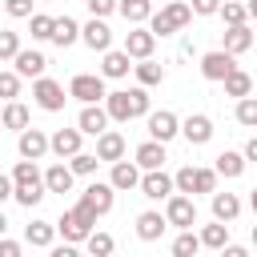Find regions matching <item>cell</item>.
<instances>
[{"mask_svg": "<svg viewBox=\"0 0 257 257\" xmlns=\"http://www.w3.org/2000/svg\"><path fill=\"white\" fill-rule=\"evenodd\" d=\"M104 108H108V120L149 116V92H145V84H137V88H120V92H104Z\"/></svg>", "mask_w": 257, "mask_h": 257, "instance_id": "obj_1", "label": "cell"}, {"mask_svg": "<svg viewBox=\"0 0 257 257\" xmlns=\"http://www.w3.org/2000/svg\"><path fill=\"white\" fill-rule=\"evenodd\" d=\"M56 229L64 233V241H68V245H80V241H84V237L96 229V213H92L84 201H76L72 209H64V213H60Z\"/></svg>", "mask_w": 257, "mask_h": 257, "instance_id": "obj_2", "label": "cell"}, {"mask_svg": "<svg viewBox=\"0 0 257 257\" xmlns=\"http://www.w3.org/2000/svg\"><path fill=\"white\" fill-rule=\"evenodd\" d=\"M189 20H193V8H189L185 0H169L161 12H153V16H149V32H153V36H169V32L185 28Z\"/></svg>", "mask_w": 257, "mask_h": 257, "instance_id": "obj_3", "label": "cell"}, {"mask_svg": "<svg viewBox=\"0 0 257 257\" xmlns=\"http://www.w3.org/2000/svg\"><path fill=\"white\" fill-rule=\"evenodd\" d=\"M173 189L177 193H213L217 189V169H193V165H185V169H177V177H173Z\"/></svg>", "mask_w": 257, "mask_h": 257, "instance_id": "obj_4", "label": "cell"}, {"mask_svg": "<svg viewBox=\"0 0 257 257\" xmlns=\"http://www.w3.org/2000/svg\"><path fill=\"white\" fill-rule=\"evenodd\" d=\"M165 221L177 225V229H193L197 225V205L189 193H169L165 197Z\"/></svg>", "mask_w": 257, "mask_h": 257, "instance_id": "obj_5", "label": "cell"}, {"mask_svg": "<svg viewBox=\"0 0 257 257\" xmlns=\"http://www.w3.org/2000/svg\"><path fill=\"white\" fill-rule=\"evenodd\" d=\"M32 100H36V108H44V112H60L68 96H64V84H56V80H48V76H36Z\"/></svg>", "mask_w": 257, "mask_h": 257, "instance_id": "obj_6", "label": "cell"}, {"mask_svg": "<svg viewBox=\"0 0 257 257\" xmlns=\"http://www.w3.org/2000/svg\"><path fill=\"white\" fill-rule=\"evenodd\" d=\"M68 96H76L80 104H96L104 96V76H92V72H76L72 84H68Z\"/></svg>", "mask_w": 257, "mask_h": 257, "instance_id": "obj_7", "label": "cell"}, {"mask_svg": "<svg viewBox=\"0 0 257 257\" xmlns=\"http://www.w3.org/2000/svg\"><path fill=\"white\" fill-rule=\"evenodd\" d=\"M141 197H149V201H165L169 193H177L173 189V177L165 173V169H145V177H141Z\"/></svg>", "mask_w": 257, "mask_h": 257, "instance_id": "obj_8", "label": "cell"}, {"mask_svg": "<svg viewBox=\"0 0 257 257\" xmlns=\"http://www.w3.org/2000/svg\"><path fill=\"white\" fill-rule=\"evenodd\" d=\"M153 48H157V36H153L149 28L133 24V28L124 32V52H128L133 60H145V56H153Z\"/></svg>", "mask_w": 257, "mask_h": 257, "instance_id": "obj_9", "label": "cell"}, {"mask_svg": "<svg viewBox=\"0 0 257 257\" xmlns=\"http://www.w3.org/2000/svg\"><path fill=\"white\" fill-rule=\"evenodd\" d=\"M233 68H237V64H233V52H225V48L201 56V76H205V80H225Z\"/></svg>", "mask_w": 257, "mask_h": 257, "instance_id": "obj_10", "label": "cell"}, {"mask_svg": "<svg viewBox=\"0 0 257 257\" xmlns=\"http://www.w3.org/2000/svg\"><path fill=\"white\" fill-rule=\"evenodd\" d=\"M181 133V120H177V112H169V108H161V112H149V137L153 141H173Z\"/></svg>", "mask_w": 257, "mask_h": 257, "instance_id": "obj_11", "label": "cell"}, {"mask_svg": "<svg viewBox=\"0 0 257 257\" xmlns=\"http://www.w3.org/2000/svg\"><path fill=\"white\" fill-rule=\"evenodd\" d=\"M80 201H84V205H88L96 217H104V213L112 209V201H116V189H112V185H100V181H92V185L80 193Z\"/></svg>", "mask_w": 257, "mask_h": 257, "instance_id": "obj_12", "label": "cell"}, {"mask_svg": "<svg viewBox=\"0 0 257 257\" xmlns=\"http://www.w3.org/2000/svg\"><path fill=\"white\" fill-rule=\"evenodd\" d=\"M80 40H84L92 52H104V48L112 44V28L104 24V16H92V20L80 28Z\"/></svg>", "mask_w": 257, "mask_h": 257, "instance_id": "obj_13", "label": "cell"}, {"mask_svg": "<svg viewBox=\"0 0 257 257\" xmlns=\"http://www.w3.org/2000/svg\"><path fill=\"white\" fill-rule=\"evenodd\" d=\"M181 133H185L189 145H209V141H213V120H209L205 112H193V116L181 120Z\"/></svg>", "mask_w": 257, "mask_h": 257, "instance_id": "obj_14", "label": "cell"}, {"mask_svg": "<svg viewBox=\"0 0 257 257\" xmlns=\"http://www.w3.org/2000/svg\"><path fill=\"white\" fill-rule=\"evenodd\" d=\"M76 128H80L84 137L104 133V128H108V108H100V104H84V108H80V116H76Z\"/></svg>", "mask_w": 257, "mask_h": 257, "instance_id": "obj_15", "label": "cell"}, {"mask_svg": "<svg viewBox=\"0 0 257 257\" xmlns=\"http://www.w3.org/2000/svg\"><path fill=\"white\" fill-rule=\"evenodd\" d=\"M80 137H84L80 128H56V133L48 137V149H52V153H56V157L64 161V157L80 153Z\"/></svg>", "mask_w": 257, "mask_h": 257, "instance_id": "obj_16", "label": "cell"}, {"mask_svg": "<svg viewBox=\"0 0 257 257\" xmlns=\"http://www.w3.org/2000/svg\"><path fill=\"white\" fill-rule=\"evenodd\" d=\"M20 157H28V161H40L44 153H48V137H44V128H20Z\"/></svg>", "mask_w": 257, "mask_h": 257, "instance_id": "obj_17", "label": "cell"}, {"mask_svg": "<svg viewBox=\"0 0 257 257\" xmlns=\"http://www.w3.org/2000/svg\"><path fill=\"white\" fill-rule=\"evenodd\" d=\"M108 185L120 189V193H124V189H137V185H141V169H137V161H124V157L112 161V177H108Z\"/></svg>", "mask_w": 257, "mask_h": 257, "instance_id": "obj_18", "label": "cell"}, {"mask_svg": "<svg viewBox=\"0 0 257 257\" xmlns=\"http://www.w3.org/2000/svg\"><path fill=\"white\" fill-rule=\"evenodd\" d=\"M225 52H233V56H241V52H249L253 48V32H249V24H225Z\"/></svg>", "mask_w": 257, "mask_h": 257, "instance_id": "obj_19", "label": "cell"}, {"mask_svg": "<svg viewBox=\"0 0 257 257\" xmlns=\"http://www.w3.org/2000/svg\"><path fill=\"white\" fill-rule=\"evenodd\" d=\"M96 157L100 161H120L124 157V137L120 133H112V128H104V133H96Z\"/></svg>", "mask_w": 257, "mask_h": 257, "instance_id": "obj_20", "label": "cell"}, {"mask_svg": "<svg viewBox=\"0 0 257 257\" xmlns=\"http://www.w3.org/2000/svg\"><path fill=\"white\" fill-rule=\"evenodd\" d=\"M137 169H165V141H145V145H137Z\"/></svg>", "mask_w": 257, "mask_h": 257, "instance_id": "obj_21", "label": "cell"}, {"mask_svg": "<svg viewBox=\"0 0 257 257\" xmlns=\"http://www.w3.org/2000/svg\"><path fill=\"white\" fill-rule=\"evenodd\" d=\"M56 48H68V44H76L80 40V24L72 20V16H56L52 20V36H48Z\"/></svg>", "mask_w": 257, "mask_h": 257, "instance_id": "obj_22", "label": "cell"}, {"mask_svg": "<svg viewBox=\"0 0 257 257\" xmlns=\"http://www.w3.org/2000/svg\"><path fill=\"white\" fill-rule=\"evenodd\" d=\"M12 60H16V72L20 76H44V68H48L44 52H36V48H20Z\"/></svg>", "mask_w": 257, "mask_h": 257, "instance_id": "obj_23", "label": "cell"}, {"mask_svg": "<svg viewBox=\"0 0 257 257\" xmlns=\"http://www.w3.org/2000/svg\"><path fill=\"white\" fill-rule=\"evenodd\" d=\"M133 56L120 48V52H112V48H104V60H100V76H108V80H120V76H128V64Z\"/></svg>", "mask_w": 257, "mask_h": 257, "instance_id": "obj_24", "label": "cell"}, {"mask_svg": "<svg viewBox=\"0 0 257 257\" xmlns=\"http://www.w3.org/2000/svg\"><path fill=\"white\" fill-rule=\"evenodd\" d=\"M72 177H76V173H72L64 161H56V165H48V173H44V189H48V193H68V189H72Z\"/></svg>", "mask_w": 257, "mask_h": 257, "instance_id": "obj_25", "label": "cell"}, {"mask_svg": "<svg viewBox=\"0 0 257 257\" xmlns=\"http://www.w3.org/2000/svg\"><path fill=\"white\" fill-rule=\"evenodd\" d=\"M165 229H169V221H165L161 213H153V209L137 217V237H141V241H161Z\"/></svg>", "mask_w": 257, "mask_h": 257, "instance_id": "obj_26", "label": "cell"}, {"mask_svg": "<svg viewBox=\"0 0 257 257\" xmlns=\"http://www.w3.org/2000/svg\"><path fill=\"white\" fill-rule=\"evenodd\" d=\"M237 213H241L237 193H217V189H213V217H217V221H237Z\"/></svg>", "mask_w": 257, "mask_h": 257, "instance_id": "obj_27", "label": "cell"}, {"mask_svg": "<svg viewBox=\"0 0 257 257\" xmlns=\"http://www.w3.org/2000/svg\"><path fill=\"white\" fill-rule=\"evenodd\" d=\"M52 237H56V225H52V221H32V225L24 229V241H28L32 249H48Z\"/></svg>", "mask_w": 257, "mask_h": 257, "instance_id": "obj_28", "label": "cell"}, {"mask_svg": "<svg viewBox=\"0 0 257 257\" xmlns=\"http://www.w3.org/2000/svg\"><path fill=\"white\" fill-rule=\"evenodd\" d=\"M197 237H201L205 249H225V241H229V221H217V217H213V225H205Z\"/></svg>", "mask_w": 257, "mask_h": 257, "instance_id": "obj_29", "label": "cell"}, {"mask_svg": "<svg viewBox=\"0 0 257 257\" xmlns=\"http://www.w3.org/2000/svg\"><path fill=\"white\" fill-rule=\"evenodd\" d=\"M245 173V153H233V149H225L221 157H217V177H241Z\"/></svg>", "mask_w": 257, "mask_h": 257, "instance_id": "obj_30", "label": "cell"}, {"mask_svg": "<svg viewBox=\"0 0 257 257\" xmlns=\"http://www.w3.org/2000/svg\"><path fill=\"white\" fill-rule=\"evenodd\" d=\"M12 185H44V173L36 169V161L20 157V161H16V169H12Z\"/></svg>", "mask_w": 257, "mask_h": 257, "instance_id": "obj_31", "label": "cell"}, {"mask_svg": "<svg viewBox=\"0 0 257 257\" xmlns=\"http://www.w3.org/2000/svg\"><path fill=\"white\" fill-rule=\"evenodd\" d=\"M116 8H120V16H124L128 24H145V20L153 16V0H120Z\"/></svg>", "mask_w": 257, "mask_h": 257, "instance_id": "obj_32", "label": "cell"}, {"mask_svg": "<svg viewBox=\"0 0 257 257\" xmlns=\"http://www.w3.org/2000/svg\"><path fill=\"white\" fill-rule=\"evenodd\" d=\"M221 84H225V96H249V92H253V76L241 72V68H233Z\"/></svg>", "mask_w": 257, "mask_h": 257, "instance_id": "obj_33", "label": "cell"}, {"mask_svg": "<svg viewBox=\"0 0 257 257\" xmlns=\"http://www.w3.org/2000/svg\"><path fill=\"white\" fill-rule=\"evenodd\" d=\"M0 124H4V128H16V133L28 128V108H24L20 100H8L4 112H0Z\"/></svg>", "mask_w": 257, "mask_h": 257, "instance_id": "obj_34", "label": "cell"}, {"mask_svg": "<svg viewBox=\"0 0 257 257\" xmlns=\"http://www.w3.org/2000/svg\"><path fill=\"white\" fill-rule=\"evenodd\" d=\"M133 72H137V80H141L145 88H153V84H161V80H165V68H161V64H153V56H145L141 64H133Z\"/></svg>", "mask_w": 257, "mask_h": 257, "instance_id": "obj_35", "label": "cell"}, {"mask_svg": "<svg viewBox=\"0 0 257 257\" xmlns=\"http://www.w3.org/2000/svg\"><path fill=\"white\" fill-rule=\"evenodd\" d=\"M96 165H100V157H96V153H72V157H68V169H72L76 177H92V173H96Z\"/></svg>", "mask_w": 257, "mask_h": 257, "instance_id": "obj_36", "label": "cell"}, {"mask_svg": "<svg viewBox=\"0 0 257 257\" xmlns=\"http://www.w3.org/2000/svg\"><path fill=\"white\" fill-rule=\"evenodd\" d=\"M44 193H48L44 185H12V197H16V201H20L24 209L40 205V201H44Z\"/></svg>", "mask_w": 257, "mask_h": 257, "instance_id": "obj_37", "label": "cell"}, {"mask_svg": "<svg viewBox=\"0 0 257 257\" xmlns=\"http://www.w3.org/2000/svg\"><path fill=\"white\" fill-rule=\"evenodd\" d=\"M237 124L245 128H257V96H237Z\"/></svg>", "mask_w": 257, "mask_h": 257, "instance_id": "obj_38", "label": "cell"}, {"mask_svg": "<svg viewBox=\"0 0 257 257\" xmlns=\"http://www.w3.org/2000/svg\"><path fill=\"white\" fill-rule=\"evenodd\" d=\"M217 12H221V20H225V24H245V20H249V12H245V4H241V0H221V8H217Z\"/></svg>", "mask_w": 257, "mask_h": 257, "instance_id": "obj_39", "label": "cell"}, {"mask_svg": "<svg viewBox=\"0 0 257 257\" xmlns=\"http://www.w3.org/2000/svg\"><path fill=\"white\" fill-rule=\"evenodd\" d=\"M84 245H88V253H92V257H108V253H112V245H116V241H112V237H108V233H96V229H92V233H88V237H84Z\"/></svg>", "mask_w": 257, "mask_h": 257, "instance_id": "obj_40", "label": "cell"}, {"mask_svg": "<svg viewBox=\"0 0 257 257\" xmlns=\"http://www.w3.org/2000/svg\"><path fill=\"white\" fill-rule=\"evenodd\" d=\"M197 249H201V237H197L193 229H181V237L173 241V253H177V257H193Z\"/></svg>", "mask_w": 257, "mask_h": 257, "instance_id": "obj_41", "label": "cell"}, {"mask_svg": "<svg viewBox=\"0 0 257 257\" xmlns=\"http://www.w3.org/2000/svg\"><path fill=\"white\" fill-rule=\"evenodd\" d=\"M52 20H56V16L32 12V16H28V24H32V40H48V36H52Z\"/></svg>", "mask_w": 257, "mask_h": 257, "instance_id": "obj_42", "label": "cell"}, {"mask_svg": "<svg viewBox=\"0 0 257 257\" xmlns=\"http://www.w3.org/2000/svg\"><path fill=\"white\" fill-rule=\"evenodd\" d=\"M20 52V36L12 28H0V60H12Z\"/></svg>", "mask_w": 257, "mask_h": 257, "instance_id": "obj_43", "label": "cell"}, {"mask_svg": "<svg viewBox=\"0 0 257 257\" xmlns=\"http://www.w3.org/2000/svg\"><path fill=\"white\" fill-rule=\"evenodd\" d=\"M0 96L4 100H16L20 96V72H0Z\"/></svg>", "mask_w": 257, "mask_h": 257, "instance_id": "obj_44", "label": "cell"}, {"mask_svg": "<svg viewBox=\"0 0 257 257\" xmlns=\"http://www.w3.org/2000/svg\"><path fill=\"white\" fill-rule=\"evenodd\" d=\"M32 4H36V0H4V12H8L12 20H28V16H32Z\"/></svg>", "mask_w": 257, "mask_h": 257, "instance_id": "obj_45", "label": "cell"}, {"mask_svg": "<svg viewBox=\"0 0 257 257\" xmlns=\"http://www.w3.org/2000/svg\"><path fill=\"white\" fill-rule=\"evenodd\" d=\"M189 8H193V16H213L221 8V0H189Z\"/></svg>", "mask_w": 257, "mask_h": 257, "instance_id": "obj_46", "label": "cell"}, {"mask_svg": "<svg viewBox=\"0 0 257 257\" xmlns=\"http://www.w3.org/2000/svg\"><path fill=\"white\" fill-rule=\"evenodd\" d=\"M84 4H88L92 16H108V12H116V0H84Z\"/></svg>", "mask_w": 257, "mask_h": 257, "instance_id": "obj_47", "label": "cell"}, {"mask_svg": "<svg viewBox=\"0 0 257 257\" xmlns=\"http://www.w3.org/2000/svg\"><path fill=\"white\" fill-rule=\"evenodd\" d=\"M0 257H20V241H8V237H0Z\"/></svg>", "mask_w": 257, "mask_h": 257, "instance_id": "obj_48", "label": "cell"}, {"mask_svg": "<svg viewBox=\"0 0 257 257\" xmlns=\"http://www.w3.org/2000/svg\"><path fill=\"white\" fill-rule=\"evenodd\" d=\"M8 197H12V177H4V173H0V205H4Z\"/></svg>", "mask_w": 257, "mask_h": 257, "instance_id": "obj_49", "label": "cell"}, {"mask_svg": "<svg viewBox=\"0 0 257 257\" xmlns=\"http://www.w3.org/2000/svg\"><path fill=\"white\" fill-rule=\"evenodd\" d=\"M245 161H257V137H249V145H245Z\"/></svg>", "mask_w": 257, "mask_h": 257, "instance_id": "obj_50", "label": "cell"}, {"mask_svg": "<svg viewBox=\"0 0 257 257\" xmlns=\"http://www.w3.org/2000/svg\"><path fill=\"white\" fill-rule=\"evenodd\" d=\"M221 253H229V257H245V249H241V245H229V241H225V249H221Z\"/></svg>", "mask_w": 257, "mask_h": 257, "instance_id": "obj_51", "label": "cell"}, {"mask_svg": "<svg viewBox=\"0 0 257 257\" xmlns=\"http://www.w3.org/2000/svg\"><path fill=\"white\" fill-rule=\"evenodd\" d=\"M245 12H249V20H257V0H245Z\"/></svg>", "mask_w": 257, "mask_h": 257, "instance_id": "obj_52", "label": "cell"}, {"mask_svg": "<svg viewBox=\"0 0 257 257\" xmlns=\"http://www.w3.org/2000/svg\"><path fill=\"white\" fill-rule=\"evenodd\" d=\"M4 233H8V217L0 213V237H4Z\"/></svg>", "mask_w": 257, "mask_h": 257, "instance_id": "obj_53", "label": "cell"}, {"mask_svg": "<svg viewBox=\"0 0 257 257\" xmlns=\"http://www.w3.org/2000/svg\"><path fill=\"white\" fill-rule=\"evenodd\" d=\"M249 205H253V213H257V189H253V193H249Z\"/></svg>", "mask_w": 257, "mask_h": 257, "instance_id": "obj_54", "label": "cell"}, {"mask_svg": "<svg viewBox=\"0 0 257 257\" xmlns=\"http://www.w3.org/2000/svg\"><path fill=\"white\" fill-rule=\"evenodd\" d=\"M253 245H257V225H253Z\"/></svg>", "mask_w": 257, "mask_h": 257, "instance_id": "obj_55", "label": "cell"}, {"mask_svg": "<svg viewBox=\"0 0 257 257\" xmlns=\"http://www.w3.org/2000/svg\"><path fill=\"white\" fill-rule=\"evenodd\" d=\"M36 4H48V0H36Z\"/></svg>", "mask_w": 257, "mask_h": 257, "instance_id": "obj_56", "label": "cell"}, {"mask_svg": "<svg viewBox=\"0 0 257 257\" xmlns=\"http://www.w3.org/2000/svg\"><path fill=\"white\" fill-rule=\"evenodd\" d=\"M0 128H4V124H0Z\"/></svg>", "mask_w": 257, "mask_h": 257, "instance_id": "obj_57", "label": "cell"}]
</instances>
